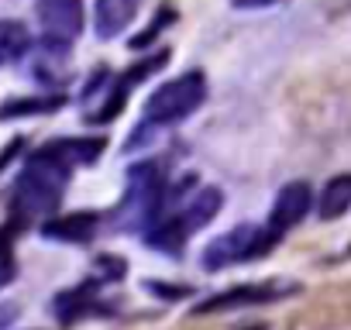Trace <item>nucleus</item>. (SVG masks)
<instances>
[{"instance_id":"4468645a","label":"nucleus","mask_w":351,"mask_h":330,"mask_svg":"<svg viewBox=\"0 0 351 330\" xmlns=\"http://www.w3.org/2000/svg\"><path fill=\"white\" fill-rule=\"evenodd\" d=\"M348 207H351V179L334 176L324 186V196H320V220H337Z\"/></svg>"},{"instance_id":"7ed1b4c3","label":"nucleus","mask_w":351,"mask_h":330,"mask_svg":"<svg viewBox=\"0 0 351 330\" xmlns=\"http://www.w3.org/2000/svg\"><path fill=\"white\" fill-rule=\"evenodd\" d=\"M221 207H224L221 190H210V186H207V190L193 193V200H190L180 214H172V217H165V220H155V227L145 231V241H148L155 251L176 255V251L183 248L186 238H193L200 227H207V224L221 214Z\"/></svg>"},{"instance_id":"a211bd4d","label":"nucleus","mask_w":351,"mask_h":330,"mask_svg":"<svg viewBox=\"0 0 351 330\" xmlns=\"http://www.w3.org/2000/svg\"><path fill=\"white\" fill-rule=\"evenodd\" d=\"M18 316V306H0V327H8Z\"/></svg>"},{"instance_id":"2eb2a0df","label":"nucleus","mask_w":351,"mask_h":330,"mask_svg":"<svg viewBox=\"0 0 351 330\" xmlns=\"http://www.w3.org/2000/svg\"><path fill=\"white\" fill-rule=\"evenodd\" d=\"M172 18H176V11H169V8H165L162 14H155V21L148 25V31H145V35H138L131 45H134V49H145V45H148V42H152V38H155V35H158V31H162V28L172 21Z\"/></svg>"},{"instance_id":"6e6552de","label":"nucleus","mask_w":351,"mask_h":330,"mask_svg":"<svg viewBox=\"0 0 351 330\" xmlns=\"http://www.w3.org/2000/svg\"><path fill=\"white\" fill-rule=\"evenodd\" d=\"M104 144H107L104 138H59V141L45 144L35 155L45 158V162H52V165H59V169H66V173H73V169H80V165L97 162L100 151H104Z\"/></svg>"},{"instance_id":"9d476101","label":"nucleus","mask_w":351,"mask_h":330,"mask_svg":"<svg viewBox=\"0 0 351 330\" xmlns=\"http://www.w3.org/2000/svg\"><path fill=\"white\" fill-rule=\"evenodd\" d=\"M100 227L97 214H69V217H52L42 224V234L52 241H69V244H86Z\"/></svg>"},{"instance_id":"1a4fd4ad","label":"nucleus","mask_w":351,"mask_h":330,"mask_svg":"<svg viewBox=\"0 0 351 330\" xmlns=\"http://www.w3.org/2000/svg\"><path fill=\"white\" fill-rule=\"evenodd\" d=\"M310 200H313V193H310L306 183H289V186H282L279 196H276L272 217H269V231H272V234H282V231H289L293 224H300V220L310 214Z\"/></svg>"},{"instance_id":"9b49d317","label":"nucleus","mask_w":351,"mask_h":330,"mask_svg":"<svg viewBox=\"0 0 351 330\" xmlns=\"http://www.w3.org/2000/svg\"><path fill=\"white\" fill-rule=\"evenodd\" d=\"M138 14V0H97V35L117 38Z\"/></svg>"},{"instance_id":"20e7f679","label":"nucleus","mask_w":351,"mask_h":330,"mask_svg":"<svg viewBox=\"0 0 351 330\" xmlns=\"http://www.w3.org/2000/svg\"><path fill=\"white\" fill-rule=\"evenodd\" d=\"M207 97V79L204 73H183V76H176L169 83H162L148 103H145V120L148 124H176V120H183L190 117Z\"/></svg>"},{"instance_id":"423d86ee","label":"nucleus","mask_w":351,"mask_h":330,"mask_svg":"<svg viewBox=\"0 0 351 330\" xmlns=\"http://www.w3.org/2000/svg\"><path fill=\"white\" fill-rule=\"evenodd\" d=\"M38 21L45 28V45L69 49L83 31V0H35Z\"/></svg>"},{"instance_id":"f8f14e48","label":"nucleus","mask_w":351,"mask_h":330,"mask_svg":"<svg viewBox=\"0 0 351 330\" xmlns=\"http://www.w3.org/2000/svg\"><path fill=\"white\" fill-rule=\"evenodd\" d=\"M28 49H32V35H28V28H25L21 21L0 18V66L18 62Z\"/></svg>"},{"instance_id":"39448f33","label":"nucleus","mask_w":351,"mask_h":330,"mask_svg":"<svg viewBox=\"0 0 351 330\" xmlns=\"http://www.w3.org/2000/svg\"><path fill=\"white\" fill-rule=\"evenodd\" d=\"M279 241V234H272L269 227H255V224H241L228 234H221L200 258L204 268H224V265H234V262H252V258H262L272 251V244Z\"/></svg>"},{"instance_id":"f257e3e1","label":"nucleus","mask_w":351,"mask_h":330,"mask_svg":"<svg viewBox=\"0 0 351 330\" xmlns=\"http://www.w3.org/2000/svg\"><path fill=\"white\" fill-rule=\"evenodd\" d=\"M69 173L59 165L32 155V162L25 165V173L14 183V196H11V220L14 227L28 224V220H45L59 203H62V190H66Z\"/></svg>"},{"instance_id":"ddd939ff","label":"nucleus","mask_w":351,"mask_h":330,"mask_svg":"<svg viewBox=\"0 0 351 330\" xmlns=\"http://www.w3.org/2000/svg\"><path fill=\"white\" fill-rule=\"evenodd\" d=\"M66 103V97H18L0 103V120H14V117H35V114H52Z\"/></svg>"},{"instance_id":"0eeeda50","label":"nucleus","mask_w":351,"mask_h":330,"mask_svg":"<svg viewBox=\"0 0 351 330\" xmlns=\"http://www.w3.org/2000/svg\"><path fill=\"white\" fill-rule=\"evenodd\" d=\"M293 292V285H276V282H252V285H234L221 296H210L207 303L197 306V313H221V309H241V306H262L279 296Z\"/></svg>"},{"instance_id":"dca6fc26","label":"nucleus","mask_w":351,"mask_h":330,"mask_svg":"<svg viewBox=\"0 0 351 330\" xmlns=\"http://www.w3.org/2000/svg\"><path fill=\"white\" fill-rule=\"evenodd\" d=\"M272 4H282V0H234L238 11H258V8H272Z\"/></svg>"},{"instance_id":"f03ea898","label":"nucleus","mask_w":351,"mask_h":330,"mask_svg":"<svg viewBox=\"0 0 351 330\" xmlns=\"http://www.w3.org/2000/svg\"><path fill=\"white\" fill-rule=\"evenodd\" d=\"M162 203H165V169L155 162H138L128 169V186L110 220L117 231H145L148 224H155Z\"/></svg>"},{"instance_id":"f3484780","label":"nucleus","mask_w":351,"mask_h":330,"mask_svg":"<svg viewBox=\"0 0 351 330\" xmlns=\"http://www.w3.org/2000/svg\"><path fill=\"white\" fill-rule=\"evenodd\" d=\"M148 292H158V296H186L190 289H169V285H155V282H148Z\"/></svg>"}]
</instances>
